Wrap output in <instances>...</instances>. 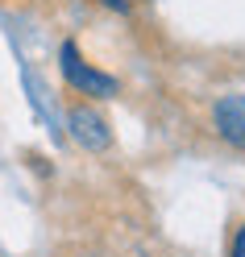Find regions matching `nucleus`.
<instances>
[{"mask_svg": "<svg viewBox=\"0 0 245 257\" xmlns=\"http://www.w3.org/2000/svg\"><path fill=\"white\" fill-rule=\"evenodd\" d=\"M58 71H62V79L71 83V91L92 95V100H112V95L121 91L117 79L104 75V71H96L92 62L79 54V46H75V42H62V50H58Z\"/></svg>", "mask_w": 245, "mask_h": 257, "instance_id": "nucleus-1", "label": "nucleus"}, {"mask_svg": "<svg viewBox=\"0 0 245 257\" xmlns=\"http://www.w3.org/2000/svg\"><path fill=\"white\" fill-rule=\"evenodd\" d=\"M67 128H71V137L79 141V146L92 150V154H100V150L112 146V128L104 120V112H96L92 104H71L67 108Z\"/></svg>", "mask_w": 245, "mask_h": 257, "instance_id": "nucleus-2", "label": "nucleus"}, {"mask_svg": "<svg viewBox=\"0 0 245 257\" xmlns=\"http://www.w3.org/2000/svg\"><path fill=\"white\" fill-rule=\"evenodd\" d=\"M212 124H216V137L233 150H245V95H220L212 104Z\"/></svg>", "mask_w": 245, "mask_h": 257, "instance_id": "nucleus-3", "label": "nucleus"}, {"mask_svg": "<svg viewBox=\"0 0 245 257\" xmlns=\"http://www.w3.org/2000/svg\"><path fill=\"white\" fill-rule=\"evenodd\" d=\"M100 5H104V9H117V13H129V9H133L129 0H100Z\"/></svg>", "mask_w": 245, "mask_h": 257, "instance_id": "nucleus-5", "label": "nucleus"}, {"mask_svg": "<svg viewBox=\"0 0 245 257\" xmlns=\"http://www.w3.org/2000/svg\"><path fill=\"white\" fill-rule=\"evenodd\" d=\"M228 257H245V224L233 232V240H228Z\"/></svg>", "mask_w": 245, "mask_h": 257, "instance_id": "nucleus-4", "label": "nucleus"}]
</instances>
